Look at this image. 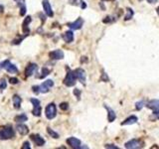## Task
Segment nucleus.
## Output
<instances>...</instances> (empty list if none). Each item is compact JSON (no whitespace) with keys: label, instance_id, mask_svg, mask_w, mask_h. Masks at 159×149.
I'll list each match as a JSON object with an SVG mask.
<instances>
[{"label":"nucleus","instance_id":"e433bc0d","mask_svg":"<svg viewBox=\"0 0 159 149\" xmlns=\"http://www.w3.org/2000/svg\"><path fill=\"white\" fill-rule=\"evenodd\" d=\"M3 10H4L3 5H1V4H0V13H2V12H3Z\"/></svg>","mask_w":159,"mask_h":149},{"label":"nucleus","instance_id":"7c9ffc66","mask_svg":"<svg viewBox=\"0 0 159 149\" xmlns=\"http://www.w3.org/2000/svg\"><path fill=\"white\" fill-rule=\"evenodd\" d=\"M100 80H101V81H103V82H106H106H108V81H109V78L108 77V75H106V73L103 72V74H101Z\"/></svg>","mask_w":159,"mask_h":149},{"label":"nucleus","instance_id":"ddd939ff","mask_svg":"<svg viewBox=\"0 0 159 149\" xmlns=\"http://www.w3.org/2000/svg\"><path fill=\"white\" fill-rule=\"evenodd\" d=\"M37 70H38L37 64H34V63L29 64L25 69V76L26 77H31L33 74H35V73L37 72Z\"/></svg>","mask_w":159,"mask_h":149},{"label":"nucleus","instance_id":"6ab92c4d","mask_svg":"<svg viewBox=\"0 0 159 149\" xmlns=\"http://www.w3.org/2000/svg\"><path fill=\"white\" fill-rule=\"evenodd\" d=\"M63 40L66 42V43H72L74 41V33L73 31H67L63 34Z\"/></svg>","mask_w":159,"mask_h":149},{"label":"nucleus","instance_id":"f257e3e1","mask_svg":"<svg viewBox=\"0 0 159 149\" xmlns=\"http://www.w3.org/2000/svg\"><path fill=\"white\" fill-rule=\"evenodd\" d=\"M15 136V131L11 126H5L0 129V140H8Z\"/></svg>","mask_w":159,"mask_h":149},{"label":"nucleus","instance_id":"f704fd0d","mask_svg":"<svg viewBox=\"0 0 159 149\" xmlns=\"http://www.w3.org/2000/svg\"><path fill=\"white\" fill-rule=\"evenodd\" d=\"M32 89H33V93L34 94H40V89H39V86H32Z\"/></svg>","mask_w":159,"mask_h":149},{"label":"nucleus","instance_id":"2f4dec72","mask_svg":"<svg viewBox=\"0 0 159 149\" xmlns=\"http://www.w3.org/2000/svg\"><path fill=\"white\" fill-rule=\"evenodd\" d=\"M9 82H10V83H12V85H17V83H19V80L17 78H10Z\"/></svg>","mask_w":159,"mask_h":149},{"label":"nucleus","instance_id":"1a4fd4ad","mask_svg":"<svg viewBox=\"0 0 159 149\" xmlns=\"http://www.w3.org/2000/svg\"><path fill=\"white\" fill-rule=\"evenodd\" d=\"M42 5H43V9H44V13L48 16V17H53L54 16V12L52 10L51 4L48 0H43L42 1Z\"/></svg>","mask_w":159,"mask_h":149},{"label":"nucleus","instance_id":"c85d7f7f","mask_svg":"<svg viewBox=\"0 0 159 149\" xmlns=\"http://www.w3.org/2000/svg\"><path fill=\"white\" fill-rule=\"evenodd\" d=\"M60 108H61L62 110H68L69 109V104H67V102H62V104H60Z\"/></svg>","mask_w":159,"mask_h":149},{"label":"nucleus","instance_id":"b1692460","mask_svg":"<svg viewBox=\"0 0 159 149\" xmlns=\"http://www.w3.org/2000/svg\"><path fill=\"white\" fill-rule=\"evenodd\" d=\"M133 15H134L133 10L131 9V8H127V9H126V15H125V17H124V20L125 21L130 20V19L133 17Z\"/></svg>","mask_w":159,"mask_h":149},{"label":"nucleus","instance_id":"a19ab883","mask_svg":"<svg viewBox=\"0 0 159 149\" xmlns=\"http://www.w3.org/2000/svg\"><path fill=\"white\" fill-rule=\"evenodd\" d=\"M16 2H19V1H22V0H15Z\"/></svg>","mask_w":159,"mask_h":149},{"label":"nucleus","instance_id":"4c0bfd02","mask_svg":"<svg viewBox=\"0 0 159 149\" xmlns=\"http://www.w3.org/2000/svg\"><path fill=\"white\" fill-rule=\"evenodd\" d=\"M147 2H148V3H155L156 0H147Z\"/></svg>","mask_w":159,"mask_h":149},{"label":"nucleus","instance_id":"393cba45","mask_svg":"<svg viewBox=\"0 0 159 149\" xmlns=\"http://www.w3.org/2000/svg\"><path fill=\"white\" fill-rule=\"evenodd\" d=\"M47 132L49 133V135H50V136H52L53 138H55V139H58V138H59V133H57L56 131H54L53 129L50 128V127H47Z\"/></svg>","mask_w":159,"mask_h":149},{"label":"nucleus","instance_id":"39448f33","mask_svg":"<svg viewBox=\"0 0 159 149\" xmlns=\"http://www.w3.org/2000/svg\"><path fill=\"white\" fill-rule=\"evenodd\" d=\"M76 83V77L74 75V72L71 71L70 69L67 70V75L64 78V85L67 86H73Z\"/></svg>","mask_w":159,"mask_h":149},{"label":"nucleus","instance_id":"72a5a7b5","mask_svg":"<svg viewBox=\"0 0 159 149\" xmlns=\"http://www.w3.org/2000/svg\"><path fill=\"white\" fill-rule=\"evenodd\" d=\"M31 148V145H30V142L29 141H25L22 145V149H30Z\"/></svg>","mask_w":159,"mask_h":149},{"label":"nucleus","instance_id":"dca6fc26","mask_svg":"<svg viewBox=\"0 0 159 149\" xmlns=\"http://www.w3.org/2000/svg\"><path fill=\"white\" fill-rule=\"evenodd\" d=\"M138 120V117L136 115H130L121 122V125H131V124L136 123Z\"/></svg>","mask_w":159,"mask_h":149},{"label":"nucleus","instance_id":"2eb2a0df","mask_svg":"<svg viewBox=\"0 0 159 149\" xmlns=\"http://www.w3.org/2000/svg\"><path fill=\"white\" fill-rule=\"evenodd\" d=\"M31 139L34 141V143L37 146H43L45 145V139L39 134H32L31 135Z\"/></svg>","mask_w":159,"mask_h":149},{"label":"nucleus","instance_id":"f8f14e48","mask_svg":"<svg viewBox=\"0 0 159 149\" xmlns=\"http://www.w3.org/2000/svg\"><path fill=\"white\" fill-rule=\"evenodd\" d=\"M84 25V19L82 17H79L76 21H74L72 23H69L68 26L73 30H80L82 29V27Z\"/></svg>","mask_w":159,"mask_h":149},{"label":"nucleus","instance_id":"0eeeda50","mask_svg":"<svg viewBox=\"0 0 159 149\" xmlns=\"http://www.w3.org/2000/svg\"><path fill=\"white\" fill-rule=\"evenodd\" d=\"M145 107H147L150 109L153 110V113L155 115L159 114V99H152L150 101L148 104H145Z\"/></svg>","mask_w":159,"mask_h":149},{"label":"nucleus","instance_id":"aec40b11","mask_svg":"<svg viewBox=\"0 0 159 149\" xmlns=\"http://www.w3.org/2000/svg\"><path fill=\"white\" fill-rule=\"evenodd\" d=\"M69 3L71 5H74V6H81L82 9L87 8L86 2L83 1V0H69Z\"/></svg>","mask_w":159,"mask_h":149},{"label":"nucleus","instance_id":"f3484780","mask_svg":"<svg viewBox=\"0 0 159 149\" xmlns=\"http://www.w3.org/2000/svg\"><path fill=\"white\" fill-rule=\"evenodd\" d=\"M16 129H17V131L21 135H26V134L29 133L28 126L25 125V124H23V123H18L17 126H16Z\"/></svg>","mask_w":159,"mask_h":149},{"label":"nucleus","instance_id":"473e14b6","mask_svg":"<svg viewBox=\"0 0 159 149\" xmlns=\"http://www.w3.org/2000/svg\"><path fill=\"white\" fill-rule=\"evenodd\" d=\"M74 94L78 97V99H81V91H80L79 89H74Z\"/></svg>","mask_w":159,"mask_h":149},{"label":"nucleus","instance_id":"9d476101","mask_svg":"<svg viewBox=\"0 0 159 149\" xmlns=\"http://www.w3.org/2000/svg\"><path fill=\"white\" fill-rule=\"evenodd\" d=\"M67 143L70 147H72L74 149H79V148H82L81 146V140L78 139L76 137H69L67 139Z\"/></svg>","mask_w":159,"mask_h":149},{"label":"nucleus","instance_id":"79ce46f5","mask_svg":"<svg viewBox=\"0 0 159 149\" xmlns=\"http://www.w3.org/2000/svg\"><path fill=\"white\" fill-rule=\"evenodd\" d=\"M139 1H142V0H139Z\"/></svg>","mask_w":159,"mask_h":149},{"label":"nucleus","instance_id":"a211bd4d","mask_svg":"<svg viewBox=\"0 0 159 149\" xmlns=\"http://www.w3.org/2000/svg\"><path fill=\"white\" fill-rule=\"evenodd\" d=\"M106 109L108 110V122H113L116 118V114L114 112L113 109H111V107H108V105H105Z\"/></svg>","mask_w":159,"mask_h":149},{"label":"nucleus","instance_id":"ea45409f","mask_svg":"<svg viewBox=\"0 0 159 149\" xmlns=\"http://www.w3.org/2000/svg\"><path fill=\"white\" fill-rule=\"evenodd\" d=\"M103 1H114V0H103Z\"/></svg>","mask_w":159,"mask_h":149},{"label":"nucleus","instance_id":"f03ea898","mask_svg":"<svg viewBox=\"0 0 159 149\" xmlns=\"http://www.w3.org/2000/svg\"><path fill=\"white\" fill-rule=\"evenodd\" d=\"M124 147L127 149H138L144 147V142L140 139H131L124 144Z\"/></svg>","mask_w":159,"mask_h":149},{"label":"nucleus","instance_id":"58836bf2","mask_svg":"<svg viewBox=\"0 0 159 149\" xmlns=\"http://www.w3.org/2000/svg\"><path fill=\"white\" fill-rule=\"evenodd\" d=\"M156 12H157V14H158V16H159V6L157 7V9H156Z\"/></svg>","mask_w":159,"mask_h":149},{"label":"nucleus","instance_id":"c9c22d12","mask_svg":"<svg viewBox=\"0 0 159 149\" xmlns=\"http://www.w3.org/2000/svg\"><path fill=\"white\" fill-rule=\"evenodd\" d=\"M105 147L106 148H111V149H119L117 146L113 145V144H106V145H105Z\"/></svg>","mask_w":159,"mask_h":149},{"label":"nucleus","instance_id":"a878e982","mask_svg":"<svg viewBox=\"0 0 159 149\" xmlns=\"http://www.w3.org/2000/svg\"><path fill=\"white\" fill-rule=\"evenodd\" d=\"M50 73H51V71L48 69V68H45V67H44L43 69H42V73H41V74H42V75H41L39 78H43L47 77V76H48L49 74H50Z\"/></svg>","mask_w":159,"mask_h":149},{"label":"nucleus","instance_id":"423d86ee","mask_svg":"<svg viewBox=\"0 0 159 149\" xmlns=\"http://www.w3.org/2000/svg\"><path fill=\"white\" fill-rule=\"evenodd\" d=\"M74 75H75L76 78H78L80 82L85 85V83H86V72H85V70H83L82 68L76 69L74 71Z\"/></svg>","mask_w":159,"mask_h":149},{"label":"nucleus","instance_id":"20e7f679","mask_svg":"<svg viewBox=\"0 0 159 149\" xmlns=\"http://www.w3.org/2000/svg\"><path fill=\"white\" fill-rule=\"evenodd\" d=\"M31 104H33L32 113L34 116H40L42 113V107H41V102L38 99H30Z\"/></svg>","mask_w":159,"mask_h":149},{"label":"nucleus","instance_id":"9b49d317","mask_svg":"<svg viewBox=\"0 0 159 149\" xmlns=\"http://www.w3.org/2000/svg\"><path fill=\"white\" fill-rule=\"evenodd\" d=\"M32 18L31 16H27V17L24 19L23 24H22V30H23V34L25 36H28L30 34V29H29V24L31 23Z\"/></svg>","mask_w":159,"mask_h":149},{"label":"nucleus","instance_id":"c756f323","mask_svg":"<svg viewBox=\"0 0 159 149\" xmlns=\"http://www.w3.org/2000/svg\"><path fill=\"white\" fill-rule=\"evenodd\" d=\"M25 37H26V36H25V35H24L23 37H20V38H19V39L13 40V41H12V44H13V45H18V44H20V43L22 42V40H23Z\"/></svg>","mask_w":159,"mask_h":149},{"label":"nucleus","instance_id":"4468645a","mask_svg":"<svg viewBox=\"0 0 159 149\" xmlns=\"http://www.w3.org/2000/svg\"><path fill=\"white\" fill-rule=\"evenodd\" d=\"M64 52L62 50H55L49 53V57L52 60H62L64 59Z\"/></svg>","mask_w":159,"mask_h":149},{"label":"nucleus","instance_id":"7ed1b4c3","mask_svg":"<svg viewBox=\"0 0 159 149\" xmlns=\"http://www.w3.org/2000/svg\"><path fill=\"white\" fill-rule=\"evenodd\" d=\"M45 114H46V117L48 119H53L56 117L57 115V107H56V104L54 102H51L47 105L45 109Z\"/></svg>","mask_w":159,"mask_h":149},{"label":"nucleus","instance_id":"5701e85b","mask_svg":"<svg viewBox=\"0 0 159 149\" xmlns=\"http://www.w3.org/2000/svg\"><path fill=\"white\" fill-rule=\"evenodd\" d=\"M5 70H6L8 73H10V74H17V73H18L17 67H16L15 65L11 64V63H9L7 65L6 68H5Z\"/></svg>","mask_w":159,"mask_h":149},{"label":"nucleus","instance_id":"bb28decb","mask_svg":"<svg viewBox=\"0 0 159 149\" xmlns=\"http://www.w3.org/2000/svg\"><path fill=\"white\" fill-rule=\"evenodd\" d=\"M145 101H137V102H135V108H136V110H140L143 108V107H145Z\"/></svg>","mask_w":159,"mask_h":149},{"label":"nucleus","instance_id":"cd10ccee","mask_svg":"<svg viewBox=\"0 0 159 149\" xmlns=\"http://www.w3.org/2000/svg\"><path fill=\"white\" fill-rule=\"evenodd\" d=\"M6 86H7L6 80H4V78H2V80H0V91H4V89H6Z\"/></svg>","mask_w":159,"mask_h":149},{"label":"nucleus","instance_id":"6e6552de","mask_svg":"<svg viewBox=\"0 0 159 149\" xmlns=\"http://www.w3.org/2000/svg\"><path fill=\"white\" fill-rule=\"evenodd\" d=\"M54 86V82L52 80H47L45 81L42 85L39 86V89H40V93L42 94H47L49 91H50V88Z\"/></svg>","mask_w":159,"mask_h":149},{"label":"nucleus","instance_id":"4be33fe9","mask_svg":"<svg viewBox=\"0 0 159 149\" xmlns=\"http://www.w3.org/2000/svg\"><path fill=\"white\" fill-rule=\"evenodd\" d=\"M27 119H28V117H27V115L25 113H21V114H18L15 116L14 120H15V122H17V123H23V122H25V121H27Z\"/></svg>","mask_w":159,"mask_h":149},{"label":"nucleus","instance_id":"412c9836","mask_svg":"<svg viewBox=\"0 0 159 149\" xmlns=\"http://www.w3.org/2000/svg\"><path fill=\"white\" fill-rule=\"evenodd\" d=\"M12 101H13V105H14V107L16 109H18V108H20L21 107V97L18 96V94H14L12 97Z\"/></svg>","mask_w":159,"mask_h":149}]
</instances>
